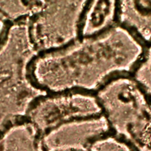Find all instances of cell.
I'll list each match as a JSON object with an SVG mask.
<instances>
[{
    "label": "cell",
    "instance_id": "52a82bcc",
    "mask_svg": "<svg viewBox=\"0 0 151 151\" xmlns=\"http://www.w3.org/2000/svg\"><path fill=\"white\" fill-rule=\"evenodd\" d=\"M117 21L142 41L151 43V1H117Z\"/></svg>",
    "mask_w": 151,
    "mask_h": 151
},
{
    "label": "cell",
    "instance_id": "9c48e42d",
    "mask_svg": "<svg viewBox=\"0 0 151 151\" xmlns=\"http://www.w3.org/2000/svg\"><path fill=\"white\" fill-rule=\"evenodd\" d=\"M134 79L143 88L151 101V43L133 71Z\"/></svg>",
    "mask_w": 151,
    "mask_h": 151
},
{
    "label": "cell",
    "instance_id": "8fae6325",
    "mask_svg": "<svg viewBox=\"0 0 151 151\" xmlns=\"http://www.w3.org/2000/svg\"><path fill=\"white\" fill-rule=\"evenodd\" d=\"M14 23L0 9V51L7 42Z\"/></svg>",
    "mask_w": 151,
    "mask_h": 151
},
{
    "label": "cell",
    "instance_id": "7c38bea8",
    "mask_svg": "<svg viewBox=\"0 0 151 151\" xmlns=\"http://www.w3.org/2000/svg\"><path fill=\"white\" fill-rule=\"evenodd\" d=\"M54 151H93L89 148H68L64 149H59Z\"/></svg>",
    "mask_w": 151,
    "mask_h": 151
},
{
    "label": "cell",
    "instance_id": "7a4b0ae2",
    "mask_svg": "<svg viewBox=\"0 0 151 151\" xmlns=\"http://www.w3.org/2000/svg\"><path fill=\"white\" fill-rule=\"evenodd\" d=\"M95 93L113 134L134 151H151V101L134 78L109 79Z\"/></svg>",
    "mask_w": 151,
    "mask_h": 151
},
{
    "label": "cell",
    "instance_id": "ba28073f",
    "mask_svg": "<svg viewBox=\"0 0 151 151\" xmlns=\"http://www.w3.org/2000/svg\"><path fill=\"white\" fill-rule=\"evenodd\" d=\"M117 12L116 1H87L80 24V37L97 35L114 25Z\"/></svg>",
    "mask_w": 151,
    "mask_h": 151
},
{
    "label": "cell",
    "instance_id": "30bf717a",
    "mask_svg": "<svg viewBox=\"0 0 151 151\" xmlns=\"http://www.w3.org/2000/svg\"><path fill=\"white\" fill-rule=\"evenodd\" d=\"M90 149L93 151H134L111 132L97 139L90 146Z\"/></svg>",
    "mask_w": 151,
    "mask_h": 151
},
{
    "label": "cell",
    "instance_id": "8992f818",
    "mask_svg": "<svg viewBox=\"0 0 151 151\" xmlns=\"http://www.w3.org/2000/svg\"><path fill=\"white\" fill-rule=\"evenodd\" d=\"M40 133L25 115L9 117L0 125V151H42Z\"/></svg>",
    "mask_w": 151,
    "mask_h": 151
},
{
    "label": "cell",
    "instance_id": "3957f363",
    "mask_svg": "<svg viewBox=\"0 0 151 151\" xmlns=\"http://www.w3.org/2000/svg\"><path fill=\"white\" fill-rule=\"evenodd\" d=\"M87 1H34L28 19L30 42L38 52L57 49L80 37Z\"/></svg>",
    "mask_w": 151,
    "mask_h": 151
},
{
    "label": "cell",
    "instance_id": "6da1fadb",
    "mask_svg": "<svg viewBox=\"0 0 151 151\" xmlns=\"http://www.w3.org/2000/svg\"><path fill=\"white\" fill-rule=\"evenodd\" d=\"M145 51L134 34L114 24L97 35L37 52L27 64L26 77L32 87L46 93H96L113 74L133 72Z\"/></svg>",
    "mask_w": 151,
    "mask_h": 151
},
{
    "label": "cell",
    "instance_id": "5b68a950",
    "mask_svg": "<svg viewBox=\"0 0 151 151\" xmlns=\"http://www.w3.org/2000/svg\"><path fill=\"white\" fill-rule=\"evenodd\" d=\"M111 132L103 113L74 118L43 132L40 139L42 151L68 148H89L99 137Z\"/></svg>",
    "mask_w": 151,
    "mask_h": 151
},
{
    "label": "cell",
    "instance_id": "277c9868",
    "mask_svg": "<svg viewBox=\"0 0 151 151\" xmlns=\"http://www.w3.org/2000/svg\"><path fill=\"white\" fill-rule=\"evenodd\" d=\"M102 113L95 93L68 90L35 98L26 107L24 115L36 126L41 136L63 122Z\"/></svg>",
    "mask_w": 151,
    "mask_h": 151
}]
</instances>
